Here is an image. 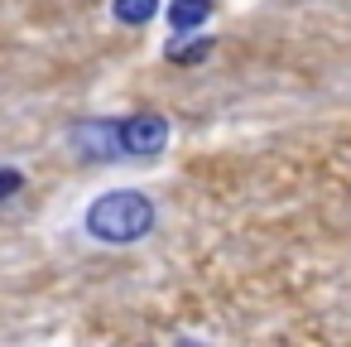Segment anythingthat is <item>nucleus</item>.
Wrapping results in <instances>:
<instances>
[{
    "label": "nucleus",
    "mask_w": 351,
    "mask_h": 347,
    "mask_svg": "<svg viewBox=\"0 0 351 347\" xmlns=\"http://www.w3.org/2000/svg\"><path fill=\"white\" fill-rule=\"evenodd\" d=\"M154 198L140 193V188H111L101 198L87 203L82 212V227L92 241H106V246H130V241H145L154 232Z\"/></svg>",
    "instance_id": "1"
},
{
    "label": "nucleus",
    "mask_w": 351,
    "mask_h": 347,
    "mask_svg": "<svg viewBox=\"0 0 351 347\" xmlns=\"http://www.w3.org/2000/svg\"><path fill=\"white\" fill-rule=\"evenodd\" d=\"M164 145H169V121L159 111L121 116V150H125V159H154V155H164Z\"/></svg>",
    "instance_id": "2"
},
{
    "label": "nucleus",
    "mask_w": 351,
    "mask_h": 347,
    "mask_svg": "<svg viewBox=\"0 0 351 347\" xmlns=\"http://www.w3.org/2000/svg\"><path fill=\"white\" fill-rule=\"evenodd\" d=\"M73 145L87 159H125V150H121V121H106V116H92V121L73 126Z\"/></svg>",
    "instance_id": "3"
},
{
    "label": "nucleus",
    "mask_w": 351,
    "mask_h": 347,
    "mask_svg": "<svg viewBox=\"0 0 351 347\" xmlns=\"http://www.w3.org/2000/svg\"><path fill=\"white\" fill-rule=\"evenodd\" d=\"M212 10H217V0H169V25L178 34H193L212 20Z\"/></svg>",
    "instance_id": "4"
},
{
    "label": "nucleus",
    "mask_w": 351,
    "mask_h": 347,
    "mask_svg": "<svg viewBox=\"0 0 351 347\" xmlns=\"http://www.w3.org/2000/svg\"><path fill=\"white\" fill-rule=\"evenodd\" d=\"M207 54H212V39H207V34H188V39L178 34V39L164 49V58H169V63H202Z\"/></svg>",
    "instance_id": "5"
},
{
    "label": "nucleus",
    "mask_w": 351,
    "mask_h": 347,
    "mask_svg": "<svg viewBox=\"0 0 351 347\" xmlns=\"http://www.w3.org/2000/svg\"><path fill=\"white\" fill-rule=\"evenodd\" d=\"M111 15H116V25H149L154 15H159V0H111Z\"/></svg>",
    "instance_id": "6"
},
{
    "label": "nucleus",
    "mask_w": 351,
    "mask_h": 347,
    "mask_svg": "<svg viewBox=\"0 0 351 347\" xmlns=\"http://www.w3.org/2000/svg\"><path fill=\"white\" fill-rule=\"evenodd\" d=\"M15 193H25V174L10 169V164H0V203H10Z\"/></svg>",
    "instance_id": "7"
}]
</instances>
